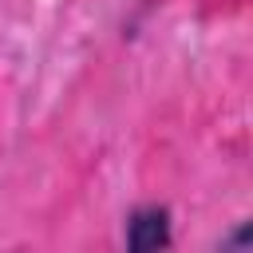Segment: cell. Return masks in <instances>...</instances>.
<instances>
[{
    "mask_svg": "<svg viewBox=\"0 0 253 253\" xmlns=\"http://www.w3.org/2000/svg\"><path fill=\"white\" fill-rule=\"evenodd\" d=\"M123 241H126V249H134V253H154V249H166V245L174 241L170 210H166V206H158V202L134 206V210L126 213Z\"/></svg>",
    "mask_w": 253,
    "mask_h": 253,
    "instance_id": "cell-1",
    "label": "cell"
}]
</instances>
